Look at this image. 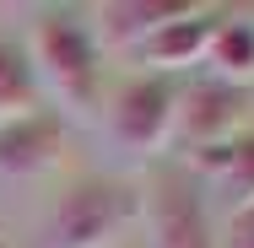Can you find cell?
<instances>
[{
	"label": "cell",
	"mask_w": 254,
	"mask_h": 248,
	"mask_svg": "<svg viewBox=\"0 0 254 248\" xmlns=\"http://www.w3.org/2000/svg\"><path fill=\"white\" fill-rule=\"evenodd\" d=\"M33 70H44L65 108H98V33L76 11H44L33 22Z\"/></svg>",
	"instance_id": "cell-1"
},
{
	"label": "cell",
	"mask_w": 254,
	"mask_h": 248,
	"mask_svg": "<svg viewBox=\"0 0 254 248\" xmlns=\"http://www.w3.org/2000/svg\"><path fill=\"white\" fill-rule=\"evenodd\" d=\"M216 11H184L179 22H168V27H157L152 38L141 44V54H146V65H157V70H179V65H195V59H205V49H211V33H216Z\"/></svg>",
	"instance_id": "cell-7"
},
{
	"label": "cell",
	"mask_w": 254,
	"mask_h": 248,
	"mask_svg": "<svg viewBox=\"0 0 254 248\" xmlns=\"http://www.w3.org/2000/svg\"><path fill=\"white\" fill-rule=\"evenodd\" d=\"M141 216V195L114 178H87L60 199L49 221V248H108Z\"/></svg>",
	"instance_id": "cell-2"
},
{
	"label": "cell",
	"mask_w": 254,
	"mask_h": 248,
	"mask_svg": "<svg viewBox=\"0 0 254 248\" xmlns=\"http://www.w3.org/2000/svg\"><path fill=\"white\" fill-rule=\"evenodd\" d=\"M238 119H244V87H227V81L211 76V81H195L190 92H179L173 130L200 151V146H222Z\"/></svg>",
	"instance_id": "cell-5"
},
{
	"label": "cell",
	"mask_w": 254,
	"mask_h": 248,
	"mask_svg": "<svg viewBox=\"0 0 254 248\" xmlns=\"http://www.w3.org/2000/svg\"><path fill=\"white\" fill-rule=\"evenodd\" d=\"M38 108H44V87H38L33 59L11 44H0V124H11L22 113H38Z\"/></svg>",
	"instance_id": "cell-10"
},
{
	"label": "cell",
	"mask_w": 254,
	"mask_h": 248,
	"mask_svg": "<svg viewBox=\"0 0 254 248\" xmlns=\"http://www.w3.org/2000/svg\"><path fill=\"white\" fill-rule=\"evenodd\" d=\"M238 232H254V205H249V210H238Z\"/></svg>",
	"instance_id": "cell-12"
},
{
	"label": "cell",
	"mask_w": 254,
	"mask_h": 248,
	"mask_svg": "<svg viewBox=\"0 0 254 248\" xmlns=\"http://www.w3.org/2000/svg\"><path fill=\"white\" fill-rule=\"evenodd\" d=\"M146 221H152L157 248H216L211 238V210H205L200 189L179 173H162L146 195Z\"/></svg>",
	"instance_id": "cell-4"
},
{
	"label": "cell",
	"mask_w": 254,
	"mask_h": 248,
	"mask_svg": "<svg viewBox=\"0 0 254 248\" xmlns=\"http://www.w3.org/2000/svg\"><path fill=\"white\" fill-rule=\"evenodd\" d=\"M222 189H227V199L238 205V210H249L254 205V135H244V141H227V156H222Z\"/></svg>",
	"instance_id": "cell-11"
},
{
	"label": "cell",
	"mask_w": 254,
	"mask_h": 248,
	"mask_svg": "<svg viewBox=\"0 0 254 248\" xmlns=\"http://www.w3.org/2000/svg\"><path fill=\"white\" fill-rule=\"evenodd\" d=\"M173 119H179V87H173L168 76H141V81H130V87L119 92V102H114V141L125 151L152 156V151L168 146Z\"/></svg>",
	"instance_id": "cell-3"
},
{
	"label": "cell",
	"mask_w": 254,
	"mask_h": 248,
	"mask_svg": "<svg viewBox=\"0 0 254 248\" xmlns=\"http://www.w3.org/2000/svg\"><path fill=\"white\" fill-rule=\"evenodd\" d=\"M184 11H195L190 0H119V5H103L98 11V33L108 44H146L157 27L179 22Z\"/></svg>",
	"instance_id": "cell-8"
},
{
	"label": "cell",
	"mask_w": 254,
	"mask_h": 248,
	"mask_svg": "<svg viewBox=\"0 0 254 248\" xmlns=\"http://www.w3.org/2000/svg\"><path fill=\"white\" fill-rule=\"evenodd\" d=\"M205 59H211L216 81H227V87L254 81V22H244V16H222L216 33H211Z\"/></svg>",
	"instance_id": "cell-9"
},
{
	"label": "cell",
	"mask_w": 254,
	"mask_h": 248,
	"mask_svg": "<svg viewBox=\"0 0 254 248\" xmlns=\"http://www.w3.org/2000/svg\"><path fill=\"white\" fill-rule=\"evenodd\" d=\"M60 141H65V124H60V113H49V108L0 124V173L5 178L44 173L54 156H60Z\"/></svg>",
	"instance_id": "cell-6"
},
{
	"label": "cell",
	"mask_w": 254,
	"mask_h": 248,
	"mask_svg": "<svg viewBox=\"0 0 254 248\" xmlns=\"http://www.w3.org/2000/svg\"><path fill=\"white\" fill-rule=\"evenodd\" d=\"M233 248H254V232H238V243Z\"/></svg>",
	"instance_id": "cell-13"
},
{
	"label": "cell",
	"mask_w": 254,
	"mask_h": 248,
	"mask_svg": "<svg viewBox=\"0 0 254 248\" xmlns=\"http://www.w3.org/2000/svg\"><path fill=\"white\" fill-rule=\"evenodd\" d=\"M0 248H5V227H0Z\"/></svg>",
	"instance_id": "cell-14"
}]
</instances>
